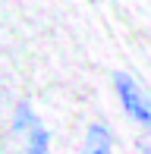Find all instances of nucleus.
<instances>
[{
    "label": "nucleus",
    "instance_id": "nucleus-1",
    "mask_svg": "<svg viewBox=\"0 0 151 154\" xmlns=\"http://www.w3.org/2000/svg\"><path fill=\"white\" fill-rule=\"evenodd\" d=\"M113 88H116V97H120V104H123L129 120L135 126H142V129H151V97H148L145 88L129 72H116L113 75Z\"/></svg>",
    "mask_w": 151,
    "mask_h": 154
},
{
    "label": "nucleus",
    "instance_id": "nucleus-2",
    "mask_svg": "<svg viewBox=\"0 0 151 154\" xmlns=\"http://www.w3.org/2000/svg\"><path fill=\"white\" fill-rule=\"evenodd\" d=\"M25 120H29V129H25V154H47L51 151V135H47V129L29 113V107H25Z\"/></svg>",
    "mask_w": 151,
    "mask_h": 154
},
{
    "label": "nucleus",
    "instance_id": "nucleus-3",
    "mask_svg": "<svg viewBox=\"0 0 151 154\" xmlns=\"http://www.w3.org/2000/svg\"><path fill=\"white\" fill-rule=\"evenodd\" d=\"M85 154H113L110 132H107L104 126H88V135H85Z\"/></svg>",
    "mask_w": 151,
    "mask_h": 154
},
{
    "label": "nucleus",
    "instance_id": "nucleus-4",
    "mask_svg": "<svg viewBox=\"0 0 151 154\" xmlns=\"http://www.w3.org/2000/svg\"><path fill=\"white\" fill-rule=\"evenodd\" d=\"M139 151L142 154H151V138H142V142H139Z\"/></svg>",
    "mask_w": 151,
    "mask_h": 154
}]
</instances>
